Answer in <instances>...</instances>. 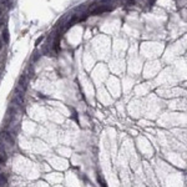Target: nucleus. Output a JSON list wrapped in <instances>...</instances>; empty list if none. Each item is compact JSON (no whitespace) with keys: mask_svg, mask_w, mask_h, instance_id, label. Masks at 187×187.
<instances>
[{"mask_svg":"<svg viewBox=\"0 0 187 187\" xmlns=\"http://www.w3.org/2000/svg\"><path fill=\"white\" fill-rule=\"evenodd\" d=\"M114 9V5H101L96 9L92 10V14H102V13H106V11H110Z\"/></svg>","mask_w":187,"mask_h":187,"instance_id":"f257e3e1","label":"nucleus"},{"mask_svg":"<svg viewBox=\"0 0 187 187\" xmlns=\"http://www.w3.org/2000/svg\"><path fill=\"white\" fill-rule=\"evenodd\" d=\"M1 137H3V140H4L8 145H10V146L14 145V139L11 137V135H10L8 131H3V132H1Z\"/></svg>","mask_w":187,"mask_h":187,"instance_id":"f03ea898","label":"nucleus"},{"mask_svg":"<svg viewBox=\"0 0 187 187\" xmlns=\"http://www.w3.org/2000/svg\"><path fill=\"white\" fill-rule=\"evenodd\" d=\"M26 84H28V77H26L25 75H21V76H20V79H19V87H20V89H23V90H25Z\"/></svg>","mask_w":187,"mask_h":187,"instance_id":"7ed1b4c3","label":"nucleus"},{"mask_svg":"<svg viewBox=\"0 0 187 187\" xmlns=\"http://www.w3.org/2000/svg\"><path fill=\"white\" fill-rule=\"evenodd\" d=\"M5 185H6V177H5L4 175L0 173V187H3V186H5Z\"/></svg>","mask_w":187,"mask_h":187,"instance_id":"20e7f679","label":"nucleus"},{"mask_svg":"<svg viewBox=\"0 0 187 187\" xmlns=\"http://www.w3.org/2000/svg\"><path fill=\"white\" fill-rule=\"evenodd\" d=\"M4 43H5V44H8V43H9V33H8V30H6V29L4 30Z\"/></svg>","mask_w":187,"mask_h":187,"instance_id":"39448f33","label":"nucleus"},{"mask_svg":"<svg viewBox=\"0 0 187 187\" xmlns=\"http://www.w3.org/2000/svg\"><path fill=\"white\" fill-rule=\"evenodd\" d=\"M1 46H3V41H0V50H1Z\"/></svg>","mask_w":187,"mask_h":187,"instance_id":"423d86ee","label":"nucleus"},{"mask_svg":"<svg viewBox=\"0 0 187 187\" xmlns=\"http://www.w3.org/2000/svg\"><path fill=\"white\" fill-rule=\"evenodd\" d=\"M0 14H1V10H0Z\"/></svg>","mask_w":187,"mask_h":187,"instance_id":"0eeeda50","label":"nucleus"}]
</instances>
